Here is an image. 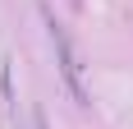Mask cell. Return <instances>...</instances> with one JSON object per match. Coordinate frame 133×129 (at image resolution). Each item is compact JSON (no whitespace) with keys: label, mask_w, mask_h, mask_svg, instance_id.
<instances>
[{"label":"cell","mask_w":133,"mask_h":129,"mask_svg":"<svg viewBox=\"0 0 133 129\" xmlns=\"http://www.w3.org/2000/svg\"><path fill=\"white\" fill-rule=\"evenodd\" d=\"M46 28H51V42H55V55H60V74H64V83H69V92H74V102L78 106H87V88H83V64H78V55H74V46H69V32L55 19H46Z\"/></svg>","instance_id":"cell-1"}]
</instances>
